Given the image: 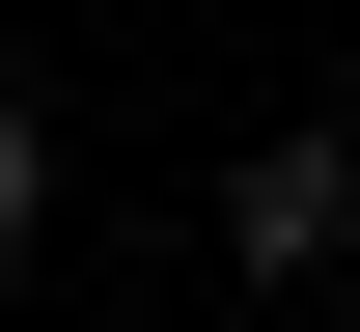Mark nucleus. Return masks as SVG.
Masks as SVG:
<instances>
[{
  "label": "nucleus",
  "instance_id": "obj_1",
  "mask_svg": "<svg viewBox=\"0 0 360 332\" xmlns=\"http://www.w3.org/2000/svg\"><path fill=\"white\" fill-rule=\"evenodd\" d=\"M222 249H250V277H333V249H360V139H333V111L222 166Z\"/></svg>",
  "mask_w": 360,
  "mask_h": 332
},
{
  "label": "nucleus",
  "instance_id": "obj_2",
  "mask_svg": "<svg viewBox=\"0 0 360 332\" xmlns=\"http://www.w3.org/2000/svg\"><path fill=\"white\" fill-rule=\"evenodd\" d=\"M28 222H56V139H28V111H0V249H28Z\"/></svg>",
  "mask_w": 360,
  "mask_h": 332
}]
</instances>
